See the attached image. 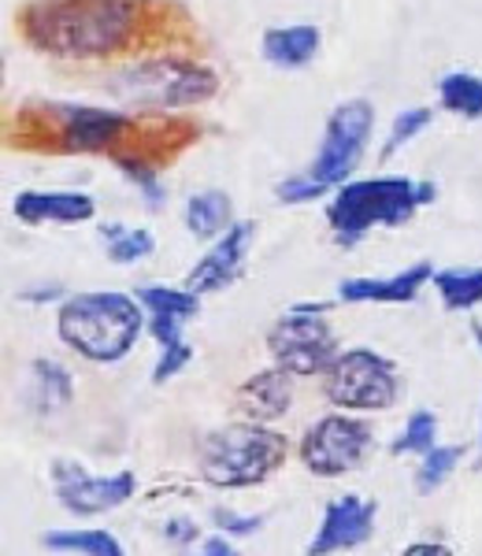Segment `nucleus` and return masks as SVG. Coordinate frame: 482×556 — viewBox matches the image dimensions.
Masks as SVG:
<instances>
[{
  "label": "nucleus",
  "mask_w": 482,
  "mask_h": 556,
  "mask_svg": "<svg viewBox=\"0 0 482 556\" xmlns=\"http://www.w3.org/2000/svg\"><path fill=\"white\" fill-rule=\"evenodd\" d=\"M23 38L60 60H101L138 30L134 0H34L20 15Z\"/></svg>",
  "instance_id": "1"
},
{
  "label": "nucleus",
  "mask_w": 482,
  "mask_h": 556,
  "mask_svg": "<svg viewBox=\"0 0 482 556\" xmlns=\"http://www.w3.org/2000/svg\"><path fill=\"white\" fill-rule=\"evenodd\" d=\"M371 127H375L371 101H364V97L342 101L330 112L316 160H312L301 175L275 186V197H279L282 204H308V201H316V197H324L327 190H342L345 178L356 172V164H360L364 152H368Z\"/></svg>",
  "instance_id": "2"
},
{
  "label": "nucleus",
  "mask_w": 482,
  "mask_h": 556,
  "mask_svg": "<svg viewBox=\"0 0 482 556\" xmlns=\"http://www.w3.org/2000/svg\"><path fill=\"white\" fill-rule=\"evenodd\" d=\"M434 201L431 182H416L405 175H382L345 182L327 208V223L342 245H353L375 227H401L416 215V208Z\"/></svg>",
  "instance_id": "3"
},
{
  "label": "nucleus",
  "mask_w": 482,
  "mask_h": 556,
  "mask_svg": "<svg viewBox=\"0 0 482 556\" xmlns=\"http://www.w3.org/2000/svg\"><path fill=\"white\" fill-rule=\"evenodd\" d=\"M145 316L127 293H78L60 308V338L86 361L112 364L138 342Z\"/></svg>",
  "instance_id": "4"
},
{
  "label": "nucleus",
  "mask_w": 482,
  "mask_h": 556,
  "mask_svg": "<svg viewBox=\"0 0 482 556\" xmlns=\"http://www.w3.org/2000/svg\"><path fill=\"white\" fill-rule=\"evenodd\" d=\"M112 93L134 108H193L219 93L216 71L190 64V60H141L112 78Z\"/></svg>",
  "instance_id": "5"
},
{
  "label": "nucleus",
  "mask_w": 482,
  "mask_h": 556,
  "mask_svg": "<svg viewBox=\"0 0 482 556\" xmlns=\"http://www.w3.org/2000/svg\"><path fill=\"white\" fill-rule=\"evenodd\" d=\"M286 456V438L256 424H234L204 438L201 475L212 486H253L267 479Z\"/></svg>",
  "instance_id": "6"
},
{
  "label": "nucleus",
  "mask_w": 482,
  "mask_h": 556,
  "mask_svg": "<svg viewBox=\"0 0 482 556\" xmlns=\"http://www.w3.org/2000/svg\"><path fill=\"white\" fill-rule=\"evenodd\" d=\"M327 397L338 408L375 412L390 408L397 401V371L386 356L371 349H350L338 353V361L327 367Z\"/></svg>",
  "instance_id": "7"
},
{
  "label": "nucleus",
  "mask_w": 482,
  "mask_h": 556,
  "mask_svg": "<svg viewBox=\"0 0 482 556\" xmlns=\"http://www.w3.org/2000/svg\"><path fill=\"white\" fill-rule=\"evenodd\" d=\"M267 349L290 375H316L338 361L334 330L319 319V308H293L267 334Z\"/></svg>",
  "instance_id": "8"
},
{
  "label": "nucleus",
  "mask_w": 482,
  "mask_h": 556,
  "mask_svg": "<svg viewBox=\"0 0 482 556\" xmlns=\"http://www.w3.org/2000/svg\"><path fill=\"white\" fill-rule=\"evenodd\" d=\"M371 445V427L350 416H327L305 434L301 442V456H305L308 471L334 479L353 468H360V460L368 456Z\"/></svg>",
  "instance_id": "9"
},
{
  "label": "nucleus",
  "mask_w": 482,
  "mask_h": 556,
  "mask_svg": "<svg viewBox=\"0 0 482 556\" xmlns=\"http://www.w3.org/2000/svg\"><path fill=\"white\" fill-rule=\"evenodd\" d=\"M49 115L56 119L60 146L67 152H109L130 130V119L115 108L49 104Z\"/></svg>",
  "instance_id": "10"
},
{
  "label": "nucleus",
  "mask_w": 482,
  "mask_h": 556,
  "mask_svg": "<svg viewBox=\"0 0 482 556\" xmlns=\"http://www.w3.org/2000/svg\"><path fill=\"white\" fill-rule=\"evenodd\" d=\"M56 497L64 501L71 513H109V508L127 505L134 497V475L119 471L109 479H93L89 471L75 468V464H60L56 468Z\"/></svg>",
  "instance_id": "11"
},
{
  "label": "nucleus",
  "mask_w": 482,
  "mask_h": 556,
  "mask_svg": "<svg viewBox=\"0 0 482 556\" xmlns=\"http://www.w3.org/2000/svg\"><path fill=\"white\" fill-rule=\"evenodd\" d=\"M253 238H256V223H234V227L201 256V264L186 278V290L198 293V298L227 290L241 275V264H245L249 249H253Z\"/></svg>",
  "instance_id": "12"
},
{
  "label": "nucleus",
  "mask_w": 482,
  "mask_h": 556,
  "mask_svg": "<svg viewBox=\"0 0 482 556\" xmlns=\"http://www.w3.org/2000/svg\"><path fill=\"white\" fill-rule=\"evenodd\" d=\"M371 523H375V501H364V497H356V493L330 501L327 516H324V527H319L316 542L308 545V556L356 549V545L368 542Z\"/></svg>",
  "instance_id": "13"
},
{
  "label": "nucleus",
  "mask_w": 482,
  "mask_h": 556,
  "mask_svg": "<svg viewBox=\"0 0 482 556\" xmlns=\"http://www.w3.org/2000/svg\"><path fill=\"white\" fill-rule=\"evenodd\" d=\"M141 308L149 312V330L160 342V349L172 345H186L182 342V323H190L201 312V298L182 290H172V286H141L138 290Z\"/></svg>",
  "instance_id": "14"
},
{
  "label": "nucleus",
  "mask_w": 482,
  "mask_h": 556,
  "mask_svg": "<svg viewBox=\"0 0 482 556\" xmlns=\"http://www.w3.org/2000/svg\"><path fill=\"white\" fill-rule=\"evenodd\" d=\"M431 278H434L431 264H413L390 278H345V282L338 286V298L350 304H368V301L405 304V301H416V293L423 290Z\"/></svg>",
  "instance_id": "15"
},
{
  "label": "nucleus",
  "mask_w": 482,
  "mask_h": 556,
  "mask_svg": "<svg viewBox=\"0 0 482 556\" xmlns=\"http://www.w3.org/2000/svg\"><path fill=\"white\" fill-rule=\"evenodd\" d=\"M97 204L86 193L71 190H23L15 197V215L23 223H86L93 219Z\"/></svg>",
  "instance_id": "16"
},
{
  "label": "nucleus",
  "mask_w": 482,
  "mask_h": 556,
  "mask_svg": "<svg viewBox=\"0 0 482 556\" xmlns=\"http://www.w3.org/2000/svg\"><path fill=\"white\" fill-rule=\"evenodd\" d=\"M319 45H324V34H319L316 23H290V26H271V30H264L261 52L271 67L297 71L316 60Z\"/></svg>",
  "instance_id": "17"
},
{
  "label": "nucleus",
  "mask_w": 482,
  "mask_h": 556,
  "mask_svg": "<svg viewBox=\"0 0 482 556\" xmlns=\"http://www.w3.org/2000/svg\"><path fill=\"white\" fill-rule=\"evenodd\" d=\"M290 371L286 367H275V371H261L253 375L238 393V405L245 416L253 419H279L286 408H290Z\"/></svg>",
  "instance_id": "18"
},
{
  "label": "nucleus",
  "mask_w": 482,
  "mask_h": 556,
  "mask_svg": "<svg viewBox=\"0 0 482 556\" xmlns=\"http://www.w3.org/2000/svg\"><path fill=\"white\" fill-rule=\"evenodd\" d=\"M230 197L219 190H204L193 193L190 204H186V227H190L193 238H223L234 223H230Z\"/></svg>",
  "instance_id": "19"
},
{
  "label": "nucleus",
  "mask_w": 482,
  "mask_h": 556,
  "mask_svg": "<svg viewBox=\"0 0 482 556\" xmlns=\"http://www.w3.org/2000/svg\"><path fill=\"white\" fill-rule=\"evenodd\" d=\"M439 104L460 119H482V75L475 71H449L439 83Z\"/></svg>",
  "instance_id": "20"
},
{
  "label": "nucleus",
  "mask_w": 482,
  "mask_h": 556,
  "mask_svg": "<svg viewBox=\"0 0 482 556\" xmlns=\"http://www.w3.org/2000/svg\"><path fill=\"white\" fill-rule=\"evenodd\" d=\"M434 286L442 293V304L449 312L475 308L482 301V267H468V271H434Z\"/></svg>",
  "instance_id": "21"
},
{
  "label": "nucleus",
  "mask_w": 482,
  "mask_h": 556,
  "mask_svg": "<svg viewBox=\"0 0 482 556\" xmlns=\"http://www.w3.org/2000/svg\"><path fill=\"white\" fill-rule=\"evenodd\" d=\"M101 235H104V245H109V256L115 264H138V260H145L156 245L149 230L123 227V223H112V227H104Z\"/></svg>",
  "instance_id": "22"
},
{
  "label": "nucleus",
  "mask_w": 482,
  "mask_h": 556,
  "mask_svg": "<svg viewBox=\"0 0 482 556\" xmlns=\"http://www.w3.org/2000/svg\"><path fill=\"white\" fill-rule=\"evenodd\" d=\"M45 545L60 553H86V556H123V545L109 531H56L45 534Z\"/></svg>",
  "instance_id": "23"
},
{
  "label": "nucleus",
  "mask_w": 482,
  "mask_h": 556,
  "mask_svg": "<svg viewBox=\"0 0 482 556\" xmlns=\"http://www.w3.org/2000/svg\"><path fill=\"white\" fill-rule=\"evenodd\" d=\"M431 119H434L431 108H405V112H397V119L390 123L386 141H382V160H390L394 152L405 149L416 134H423L427 127H431Z\"/></svg>",
  "instance_id": "24"
},
{
  "label": "nucleus",
  "mask_w": 482,
  "mask_h": 556,
  "mask_svg": "<svg viewBox=\"0 0 482 556\" xmlns=\"http://www.w3.org/2000/svg\"><path fill=\"white\" fill-rule=\"evenodd\" d=\"M434 434H439V419L431 412H416L405 424V434L397 438L394 453H431L434 450Z\"/></svg>",
  "instance_id": "25"
},
{
  "label": "nucleus",
  "mask_w": 482,
  "mask_h": 556,
  "mask_svg": "<svg viewBox=\"0 0 482 556\" xmlns=\"http://www.w3.org/2000/svg\"><path fill=\"white\" fill-rule=\"evenodd\" d=\"M34 386H38V393L45 397V405H56V401H67L71 397V379L67 371L60 364H34Z\"/></svg>",
  "instance_id": "26"
},
{
  "label": "nucleus",
  "mask_w": 482,
  "mask_h": 556,
  "mask_svg": "<svg viewBox=\"0 0 482 556\" xmlns=\"http://www.w3.org/2000/svg\"><path fill=\"white\" fill-rule=\"evenodd\" d=\"M457 450H445V445H434L431 453L423 456V468H419V479H416V486L423 490V493H431L434 486H442L445 482V475L453 471V464H457Z\"/></svg>",
  "instance_id": "27"
},
{
  "label": "nucleus",
  "mask_w": 482,
  "mask_h": 556,
  "mask_svg": "<svg viewBox=\"0 0 482 556\" xmlns=\"http://www.w3.org/2000/svg\"><path fill=\"white\" fill-rule=\"evenodd\" d=\"M190 356H193V349H190V345H172V349H164V353H160V364H156L153 379H156V382L175 379V375L182 371L186 364H190Z\"/></svg>",
  "instance_id": "28"
},
{
  "label": "nucleus",
  "mask_w": 482,
  "mask_h": 556,
  "mask_svg": "<svg viewBox=\"0 0 482 556\" xmlns=\"http://www.w3.org/2000/svg\"><path fill=\"white\" fill-rule=\"evenodd\" d=\"M216 523L227 527V531L245 534V531H256V523H261V519H238V516H230V513H216Z\"/></svg>",
  "instance_id": "29"
},
{
  "label": "nucleus",
  "mask_w": 482,
  "mask_h": 556,
  "mask_svg": "<svg viewBox=\"0 0 482 556\" xmlns=\"http://www.w3.org/2000/svg\"><path fill=\"white\" fill-rule=\"evenodd\" d=\"M401 556H453L445 545H434V542H419V545H408Z\"/></svg>",
  "instance_id": "30"
},
{
  "label": "nucleus",
  "mask_w": 482,
  "mask_h": 556,
  "mask_svg": "<svg viewBox=\"0 0 482 556\" xmlns=\"http://www.w3.org/2000/svg\"><path fill=\"white\" fill-rule=\"evenodd\" d=\"M204 556H238V553L230 549V545L223 542V538H212V542L204 545Z\"/></svg>",
  "instance_id": "31"
},
{
  "label": "nucleus",
  "mask_w": 482,
  "mask_h": 556,
  "mask_svg": "<svg viewBox=\"0 0 482 556\" xmlns=\"http://www.w3.org/2000/svg\"><path fill=\"white\" fill-rule=\"evenodd\" d=\"M475 342H479V349H482V327H475Z\"/></svg>",
  "instance_id": "32"
}]
</instances>
